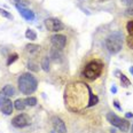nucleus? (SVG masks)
<instances>
[{
  "instance_id": "nucleus-19",
  "label": "nucleus",
  "mask_w": 133,
  "mask_h": 133,
  "mask_svg": "<svg viewBox=\"0 0 133 133\" xmlns=\"http://www.w3.org/2000/svg\"><path fill=\"white\" fill-rule=\"evenodd\" d=\"M24 102H25L26 106L33 107V106H36V104H37V99L33 98V96H30V98H26L25 100H24Z\"/></svg>"
},
{
  "instance_id": "nucleus-22",
  "label": "nucleus",
  "mask_w": 133,
  "mask_h": 133,
  "mask_svg": "<svg viewBox=\"0 0 133 133\" xmlns=\"http://www.w3.org/2000/svg\"><path fill=\"white\" fill-rule=\"evenodd\" d=\"M126 30H127V32H129L130 36H133V20L127 22V24H126Z\"/></svg>"
},
{
  "instance_id": "nucleus-32",
  "label": "nucleus",
  "mask_w": 133,
  "mask_h": 133,
  "mask_svg": "<svg viewBox=\"0 0 133 133\" xmlns=\"http://www.w3.org/2000/svg\"><path fill=\"white\" fill-rule=\"evenodd\" d=\"M51 133H57V132H56V131H52Z\"/></svg>"
},
{
  "instance_id": "nucleus-8",
  "label": "nucleus",
  "mask_w": 133,
  "mask_h": 133,
  "mask_svg": "<svg viewBox=\"0 0 133 133\" xmlns=\"http://www.w3.org/2000/svg\"><path fill=\"white\" fill-rule=\"evenodd\" d=\"M52 124H53L54 131H56L57 133H66V126L64 124V122L61 119L60 117H53L52 118Z\"/></svg>"
},
{
  "instance_id": "nucleus-17",
  "label": "nucleus",
  "mask_w": 133,
  "mask_h": 133,
  "mask_svg": "<svg viewBox=\"0 0 133 133\" xmlns=\"http://www.w3.org/2000/svg\"><path fill=\"white\" fill-rule=\"evenodd\" d=\"M129 127H130V123L127 122V119L123 118V119H122L121 125H119V127H118V129H119L122 132H127V131H129Z\"/></svg>"
},
{
  "instance_id": "nucleus-10",
  "label": "nucleus",
  "mask_w": 133,
  "mask_h": 133,
  "mask_svg": "<svg viewBox=\"0 0 133 133\" xmlns=\"http://www.w3.org/2000/svg\"><path fill=\"white\" fill-rule=\"evenodd\" d=\"M49 57L52 59V61H54L55 63H60L62 62L63 60V54H62V49H59V48H53L51 49V53H49Z\"/></svg>"
},
{
  "instance_id": "nucleus-14",
  "label": "nucleus",
  "mask_w": 133,
  "mask_h": 133,
  "mask_svg": "<svg viewBox=\"0 0 133 133\" xmlns=\"http://www.w3.org/2000/svg\"><path fill=\"white\" fill-rule=\"evenodd\" d=\"M14 107H15L17 110H24L26 107V104H25V102H24V100L17 99L15 102H14Z\"/></svg>"
},
{
  "instance_id": "nucleus-30",
  "label": "nucleus",
  "mask_w": 133,
  "mask_h": 133,
  "mask_svg": "<svg viewBox=\"0 0 133 133\" xmlns=\"http://www.w3.org/2000/svg\"><path fill=\"white\" fill-rule=\"evenodd\" d=\"M129 70H130V72H131V75H132V76H133V66H131V68H130V69H129Z\"/></svg>"
},
{
  "instance_id": "nucleus-27",
  "label": "nucleus",
  "mask_w": 133,
  "mask_h": 133,
  "mask_svg": "<svg viewBox=\"0 0 133 133\" xmlns=\"http://www.w3.org/2000/svg\"><path fill=\"white\" fill-rule=\"evenodd\" d=\"M114 106L117 108V110H119V111H122V107L119 106V102H118L117 100H115V101H114Z\"/></svg>"
},
{
  "instance_id": "nucleus-3",
  "label": "nucleus",
  "mask_w": 133,
  "mask_h": 133,
  "mask_svg": "<svg viewBox=\"0 0 133 133\" xmlns=\"http://www.w3.org/2000/svg\"><path fill=\"white\" fill-rule=\"evenodd\" d=\"M106 46L111 54H117L123 47V35L119 31L110 33L106 39Z\"/></svg>"
},
{
  "instance_id": "nucleus-4",
  "label": "nucleus",
  "mask_w": 133,
  "mask_h": 133,
  "mask_svg": "<svg viewBox=\"0 0 133 133\" xmlns=\"http://www.w3.org/2000/svg\"><path fill=\"white\" fill-rule=\"evenodd\" d=\"M45 26L47 28L48 31H52V32H59L64 29V25H63L62 22L59 18H53V17L45 20Z\"/></svg>"
},
{
  "instance_id": "nucleus-9",
  "label": "nucleus",
  "mask_w": 133,
  "mask_h": 133,
  "mask_svg": "<svg viewBox=\"0 0 133 133\" xmlns=\"http://www.w3.org/2000/svg\"><path fill=\"white\" fill-rule=\"evenodd\" d=\"M15 6H16V8H17L18 13H20L21 15L25 18V20H28V21H33L35 20V14H33L32 10L28 9V8L21 6V5H18V4H16Z\"/></svg>"
},
{
  "instance_id": "nucleus-24",
  "label": "nucleus",
  "mask_w": 133,
  "mask_h": 133,
  "mask_svg": "<svg viewBox=\"0 0 133 133\" xmlns=\"http://www.w3.org/2000/svg\"><path fill=\"white\" fill-rule=\"evenodd\" d=\"M124 14H125V16H127V17H133V5L127 7Z\"/></svg>"
},
{
  "instance_id": "nucleus-16",
  "label": "nucleus",
  "mask_w": 133,
  "mask_h": 133,
  "mask_svg": "<svg viewBox=\"0 0 133 133\" xmlns=\"http://www.w3.org/2000/svg\"><path fill=\"white\" fill-rule=\"evenodd\" d=\"M25 37L28 38V39H30V40H36L37 39V33L35 32V30L28 29L25 31Z\"/></svg>"
},
{
  "instance_id": "nucleus-21",
  "label": "nucleus",
  "mask_w": 133,
  "mask_h": 133,
  "mask_svg": "<svg viewBox=\"0 0 133 133\" xmlns=\"http://www.w3.org/2000/svg\"><path fill=\"white\" fill-rule=\"evenodd\" d=\"M18 59V55L17 54H12L8 56V60H7V65H10L12 63H14L16 60Z\"/></svg>"
},
{
  "instance_id": "nucleus-23",
  "label": "nucleus",
  "mask_w": 133,
  "mask_h": 133,
  "mask_svg": "<svg viewBox=\"0 0 133 133\" xmlns=\"http://www.w3.org/2000/svg\"><path fill=\"white\" fill-rule=\"evenodd\" d=\"M0 15L4 16V17H6V18H9V20H12V18H13V15H12V14L8 13L7 10L2 9V8H0Z\"/></svg>"
},
{
  "instance_id": "nucleus-11",
  "label": "nucleus",
  "mask_w": 133,
  "mask_h": 133,
  "mask_svg": "<svg viewBox=\"0 0 133 133\" xmlns=\"http://www.w3.org/2000/svg\"><path fill=\"white\" fill-rule=\"evenodd\" d=\"M122 119L123 118H121V117H118L116 114H114V112H108L107 114V121L109 122L110 124H111L112 126H115V127H119L121 125V123H122Z\"/></svg>"
},
{
  "instance_id": "nucleus-6",
  "label": "nucleus",
  "mask_w": 133,
  "mask_h": 133,
  "mask_svg": "<svg viewBox=\"0 0 133 133\" xmlns=\"http://www.w3.org/2000/svg\"><path fill=\"white\" fill-rule=\"evenodd\" d=\"M14 103L8 98H0V110L5 114V115H10L13 112Z\"/></svg>"
},
{
  "instance_id": "nucleus-31",
  "label": "nucleus",
  "mask_w": 133,
  "mask_h": 133,
  "mask_svg": "<svg viewBox=\"0 0 133 133\" xmlns=\"http://www.w3.org/2000/svg\"><path fill=\"white\" fill-rule=\"evenodd\" d=\"M15 1H16V2H17V4H18V5H20V4H23V2H22V1H23V0H15Z\"/></svg>"
},
{
  "instance_id": "nucleus-5",
  "label": "nucleus",
  "mask_w": 133,
  "mask_h": 133,
  "mask_svg": "<svg viewBox=\"0 0 133 133\" xmlns=\"http://www.w3.org/2000/svg\"><path fill=\"white\" fill-rule=\"evenodd\" d=\"M12 124L14 127H17V129L25 127L30 124V117L26 114H20V115L15 116L12 119Z\"/></svg>"
},
{
  "instance_id": "nucleus-2",
  "label": "nucleus",
  "mask_w": 133,
  "mask_h": 133,
  "mask_svg": "<svg viewBox=\"0 0 133 133\" xmlns=\"http://www.w3.org/2000/svg\"><path fill=\"white\" fill-rule=\"evenodd\" d=\"M102 70H103V64H102V62H100L98 60H94V61L88 62L87 64L85 65L84 70H83V76H84L85 78H87L88 80H94L101 76Z\"/></svg>"
},
{
  "instance_id": "nucleus-29",
  "label": "nucleus",
  "mask_w": 133,
  "mask_h": 133,
  "mask_svg": "<svg viewBox=\"0 0 133 133\" xmlns=\"http://www.w3.org/2000/svg\"><path fill=\"white\" fill-rule=\"evenodd\" d=\"M125 117H126V118H132V117H133V114H132V112H126V114H125Z\"/></svg>"
},
{
  "instance_id": "nucleus-15",
  "label": "nucleus",
  "mask_w": 133,
  "mask_h": 133,
  "mask_svg": "<svg viewBox=\"0 0 133 133\" xmlns=\"http://www.w3.org/2000/svg\"><path fill=\"white\" fill-rule=\"evenodd\" d=\"M41 68L44 69V71H49V57L48 56H44L41 60Z\"/></svg>"
},
{
  "instance_id": "nucleus-20",
  "label": "nucleus",
  "mask_w": 133,
  "mask_h": 133,
  "mask_svg": "<svg viewBox=\"0 0 133 133\" xmlns=\"http://www.w3.org/2000/svg\"><path fill=\"white\" fill-rule=\"evenodd\" d=\"M28 68H29L31 71H33V72H37V71L39 70L38 64L37 63H35L33 61H29V62H28Z\"/></svg>"
},
{
  "instance_id": "nucleus-1",
  "label": "nucleus",
  "mask_w": 133,
  "mask_h": 133,
  "mask_svg": "<svg viewBox=\"0 0 133 133\" xmlns=\"http://www.w3.org/2000/svg\"><path fill=\"white\" fill-rule=\"evenodd\" d=\"M38 82L31 74H23L18 77V90L23 94H32L37 90Z\"/></svg>"
},
{
  "instance_id": "nucleus-7",
  "label": "nucleus",
  "mask_w": 133,
  "mask_h": 133,
  "mask_svg": "<svg viewBox=\"0 0 133 133\" xmlns=\"http://www.w3.org/2000/svg\"><path fill=\"white\" fill-rule=\"evenodd\" d=\"M51 43L53 47L55 48H59V49H62L65 47V44H66V37L63 35H54L51 37Z\"/></svg>"
},
{
  "instance_id": "nucleus-25",
  "label": "nucleus",
  "mask_w": 133,
  "mask_h": 133,
  "mask_svg": "<svg viewBox=\"0 0 133 133\" xmlns=\"http://www.w3.org/2000/svg\"><path fill=\"white\" fill-rule=\"evenodd\" d=\"M126 44L131 49H133V36H129L126 38Z\"/></svg>"
},
{
  "instance_id": "nucleus-33",
  "label": "nucleus",
  "mask_w": 133,
  "mask_h": 133,
  "mask_svg": "<svg viewBox=\"0 0 133 133\" xmlns=\"http://www.w3.org/2000/svg\"><path fill=\"white\" fill-rule=\"evenodd\" d=\"M131 130H132V131H131V132L133 133V125H132V127H131Z\"/></svg>"
},
{
  "instance_id": "nucleus-34",
  "label": "nucleus",
  "mask_w": 133,
  "mask_h": 133,
  "mask_svg": "<svg viewBox=\"0 0 133 133\" xmlns=\"http://www.w3.org/2000/svg\"><path fill=\"white\" fill-rule=\"evenodd\" d=\"M101 1H107V0H101Z\"/></svg>"
},
{
  "instance_id": "nucleus-18",
  "label": "nucleus",
  "mask_w": 133,
  "mask_h": 133,
  "mask_svg": "<svg viewBox=\"0 0 133 133\" xmlns=\"http://www.w3.org/2000/svg\"><path fill=\"white\" fill-rule=\"evenodd\" d=\"M121 83H122V85H123V87H129L130 85H131L130 79L127 78L125 75H123V74L121 75Z\"/></svg>"
},
{
  "instance_id": "nucleus-28",
  "label": "nucleus",
  "mask_w": 133,
  "mask_h": 133,
  "mask_svg": "<svg viewBox=\"0 0 133 133\" xmlns=\"http://www.w3.org/2000/svg\"><path fill=\"white\" fill-rule=\"evenodd\" d=\"M116 92H117V87H116L115 85H112V86H111V93L115 94Z\"/></svg>"
},
{
  "instance_id": "nucleus-12",
  "label": "nucleus",
  "mask_w": 133,
  "mask_h": 133,
  "mask_svg": "<svg viewBox=\"0 0 133 133\" xmlns=\"http://www.w3.org/2000/svg\"><path fill=\"white\" fill-rule=\"evenodd\" d=\"M2 98H10L15 94V88H14L12 85H6L5 87H2L1 92H0Z\"/></svg>"
},
{
  "instance_id": "nucleus-13",
  "label": "nucleus",
  "mask_w": 133,
  "mask_h": 133,
  "mask_svg": "<svg viewBox=\"0 0 133 133\" xmlns=\"http://www.w3.org/2000/svg\"><path fill=\"white\" fill-rule=\"evenodd\" d=\"M25 49L26 52H29L30 54H35L37 52L40 51V46L39 45H36V44H28L25 46Z\"/></svg>"
},
{
  "instance_id": "nucleus-26",
  "label": "nucleus",
  "mask_w": 133,
  "mask_h": 133,
  "mask_svg": "<svg viewBox=\"0 0 133 133\" xmlns=\"http://www.w3.org/2000/svg\"><path fill=\"white\" fill-rule=\"evenodd\" d=\"M123 5H127V6H132L133 5V0H121Z\"/></svg>"
}]
</instances>
